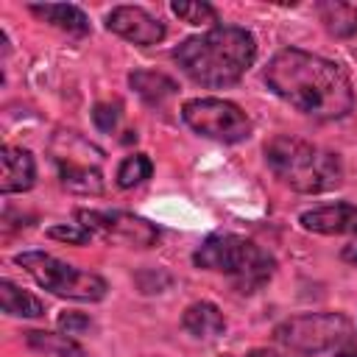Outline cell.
Wrapping results in <instances>:
<instances>
[{"label":"cell","instance_id":"6da1fadb","mask_svg":"<svg viewBox=\"0 0 357 357\" xmlns=\"http://www.w3.org/2000/svg\"><path fill=\"white\" fill-rule=\"evenodd\" d=\"M262 81L276 98L312 120H340L354 109L349 73L337 61L301 47L276 50Z\"/></svg>","mask_w":357,"mask_h":357},{"label":"cell","instance_id":"7a4b0ae2","mask_svg":"<svg viewBox=\"0 0 357 357\" xmlns=\"http://www.w3.org/2000/svg\"><path fill=\"white\" fill-rule=\"evenodd\" d=\"M173 61L201 86H231L257 61V36L243 25H212L176 45Z\"/></svg>","mask_w":357,"mask_h":357},{"label":"cell","instance_id":"3957f363","mask_svg":"<svg viewBox=\"0 0 357 357\" xmlns=\"http://www.w3.org/2000/svg\"><path fill=\"white\" fill-rule=\"evenodd\" d=\"M268 170L293 192L304 195H321L343 184V162L337 153L290 137V134H276L265 142L262 148Z\"/></svg>","mask_w":357,"mask_h":357},{"label":"cell","instance_id":"277c9868","mask_svg":"<svg viewBox=\"0 0 357 357\" xmlns=\"http://www.w3.org/2000/svg\"><path fill=\"white\" fill-rule=\"evenodd\" d=\"M192 265L234 279L243 293H254L276 271V259L259 243L234 231H215L204 237V243L192 251Z\"/></svg>","mask_w":357,"mask_h":357},{"label":"cell","instance_id":"5b68a950","mask_svg":"<svg viewBox=\"0 0 357 357\" xmlns=\"http://www.w3.org/2000/svg\"><path fill=\"white\" fill-rule=\"evenodd\" d=\"M357 326L346 312H301L290 315L273 326V340L296 354H324L340 351L354 343Z\"/></svg>","mask_w":357,"mask_h":357},{"label":"cell","instance_id":"8992f818","mask_svg":"<svg viewBox=\"0 0 357 357\" xmlns=\"http://www.w3.org/2000/svg\"><path fill=\"white\" fill-rule=\"evenodd\" d=\"M14 262L47 293L70 301H103L109 293V284L100 273L81 271L53 254L45 251H20Z\"/></svg>","mask_w":357,"mask_h":357},{"label":"cell","instance_id":"52a82bcc","mask_svg":"<svg viewBox=\"0 0 357 357\" xmlns=\"http://www.w3.org/2000/svg\"><path fill=\"white\" fill-rule=\"evenodd\" d=\"M53 159L59 167V181L64 190L78 195H100L103 192V151L86 142L75 131H61L53 139Z\"/></svg>","mask_w":357,"mask_h":357},{"label":"cell","instance_id":"ba28073f","mask_svg":"<svg viewBox=\"0 0 357 357\" xmlns=\"http://www.w3.org/2000/svg\"><path fill=\"white\" fill-rule=\"evenodd\" d=\"M181 120L201 137L215 142H243L251 137V117L226 98H190L181 103Z\"/></svg>","mask_w":357,"mask_h":357},{"label":"cell","instance_id":"9c48e42d","mask_svg":"<svg viewBox=\"0 0 357 357\" xmlns=\"http://www.w3.org/2000/svg\"><path fill=\"white\" fill-rule=\"evenodd\" d=\"M75 220L89 229L95 237H103L109 243L131 245V248H151L159 243V229L148 218H139L134 212L123 209H78Z\"/></svg>","mask_w":357,"mask_h":357},{"label":"cell","instance_id":"30bf717a","mask_svg":"<svg viewBox=\"0 0 357 357\" xmlns=\"http://www.w3.org/2000/svg\"><path fill=\"white\" fill-rule=\"evenodd\" d=\"M106 28L137 45V47H151V45H159L165 36H167V28L159 17H153L148 8L142 6H114L109 14H106Z\"/></svg>","mask_w":357,"mask_h":357},{"label":"cell","instance_id":"8fae6325","mask_svg":"<svg viewBox=\"0 0 357 357\" xmlns=\"http://www.w3.org/2000/svg\"><path fill=\"white\" fill-rule=\"evenodd\" d=\"M298 226L310 234H326V237H357V204L337 201L315 209H304L298 215Z\"/></svg>","mask_w":357,"mask_h":357},{"label":"cell","instance_id":"7c38bea8","mask_svg":"<svg viewBox=\"0 0 357 357\" xmlns=\"http://www.w3.org/2000/svg\"><path fill=\"white\" fill-rule=\"evenodd\" d=\"M0 192L3 195H14V192H28L36 184V159L28 148L11 145L6 142L0 148Z\"/></svg>","mask_w":357,"mask_h":357},{"label":"cell","instance_id":"4fadbf2b","mask_svg":"<svg viewBox=\"0 0 357 357\" xmlns=\"http://www.w3.org/2000/svg\"><path fill=\"white\" fill-rule=\"evenodd\" d=\"M28 11L33 17H39L42 22H47V25H53V28L70 33V36H86V33H92L89 17L84 14V8L73 6V3H45V6L42 3H31Z\"/></svg>","mask_w":357,"mask_h":357},{"label":"cell","instance_id":"5bb4252c","mask_svg":"<svg viewBox=\"0 0 357 357\" xmlns=\"http://www.w3.org/2000/svg\"><path fill=\"white\" fill-rule=\"evenodd\" d=\"M181 326L187 335H192L198 340H212L226 332V315L212 301H192L181 312Z\"/></svg>","mask_w":357,"mask_h":357},{"label":"cell","instance_id":"9a60e30c","mask_svg":"<svg viewBox=\"0 0 357 357\" xmlns=\"http://www.w3.org/2000/svg\"><path fill=\"white\" fill-rule=\"evenodd\" d=\"M128 86L151 106H159L165 103L167 98L176 95L178 84L167 75V73H156V70H134L128 73Z\"/></svg>","mask_w":357,"mask_h":357},{"label":"cell","instance_id":"2e32d148","mask_svg":"<svg viewBox=\"0 0 357 357\" xmlns=\"http://www.w3.org/2000/svg\"><path fill=\"white\" fill-rule=\"evenodd\" d=\"M0 307L11 318H39L45 315V304L31 290L17 287L11 279H0Z\"/></svg>","mask_w":357,"mask_h":357},{"label":"cell","instance_id":"e0dca14e","mask_svg":"<svg viewBox=\"0 0 357 357\" xmlns=\"http://www.w3.org/2000/svg\"><path fill=\"white\" fill-rule=\"evenodd\" d=\"M25 343L33 351H42L47 357H84V349L64 332L59 335V332H45V329H28Z\"/></svg>","mask_w":357,"mask_h":357},{"label":"cell","instance_id":"ac0fdd59","mask_svg":"<svg viewBox=\"0 0 357 357\" xmlns=\"http://www.w3.org/2000/svg\"><path fill=\"white\" fill-rule=\"evenodd\" d=\"M318 17L332 36H354L357 33V8L349 3H321Z\"/></svg>","mask_w":357,"mask_h":357},{"label":"cell","instance_id":"d6986e66","mask_svg":"<svg viewBox=\"0 0 357 357\" xmlns=\"http://www.w3.org/2000/svg\"><path fill=\"white\" fill-rule=\"evenodd\" d=\"M151 173H153V162H151V156L142 153V151H137V153H128V156L120 159L117 173H114V181H117L120 190H131V187L148 181Z\"/></svg>","mask_w":357,"mask_h":357},{"label":"cell","instance_id":"ffe728a7","mask_svg":"<svg viewBox=\"0 0 357 357\" xmlns=\"http://www.w3.org/2000/svg\"><path fill=\"white\" fill-rule=\"evenodd\" d=\"M170 11L181 22H190V25H212V22H218V8L204 3V0H176V3H170Z\"/></svg>","mask_w":357,"mask_h":357},{"label":"cell","instance_id":"44dd1931","mask_svg":"<svg viewBox=\"0 0 357 357\" xmlns=\"http://www.w3.org/2000/svg\"><path fill=\"white\" fill-rule=\"evenodd\" d=\"M50 240H61V243H70V245H86L95 234L89 229H84L81 223H59V226H50L45 231Z\"/></svg>","mask_w":357,"mask_h":357},{"label":"cell","instance_id":"7402d4cb","mask_svg":"<svg viewBox=\"0 0 357 357\" xmlns=\"http://www.w3.org/2000/svg\"><path fill=\"white\" fill-rule=\"evenodd\" d=\"M56 324H59V329H61L64 335H70V337L86 335V332L95 329V321H92L86 312H61Z\"/></svg>","mask_w":357,"mask_h":357},{"label":"cell","instance_id":"603a6c76","mask_svg":"<svg viewBox=\"0 0 357 357\" xmlns=\"http://www.w3.org/2000/svg\"><path fill=\"white\" fill-rule=\"evenodd\" d=\"M92 123L106 134L114 131L120 123V106L117 103H95L92 106Z\"/></svg>","mask_w":357,"mask_h":357},{"label":"cell","instance_id":"cb8c5ba5","mask_svg":"<svg viewBox=\"0 0 357 357\" xmlns=\"http://www.w3.org/2000/svg\"><path fill=\"white\" fill-rule=\"evenodd\" d=\"M245 357H298L296 351H287V349H268V346H259V349H251Z\"/></svg>","mask_w":357,"mask_h":357},{"label":"cell","instance_id":"d4e9b609","mask_svg":"<svg viewBox=\"0 0 357 357\" xmlns=\"http://www.w3.org/2000/svg\"><path fill=\"white\" fill-rule=\"evenodd\" d=\"M340 257H343V262H351V265H357V237H354L349 245H343Z\"/></svg>","mask_w":357,"mask_h":357},{"label":"cell","instance_id":"484cf974","mask_svg":"<svg viewBox=\"0 0 357 357\" xmlns=\"http://www.w3.org/2000/svg\"><path fill=\"white\" fill-rule=\"evenodd\" d=\"M335 357H357V343H349L346 349H340V351H335Z\"/></svg>","mask_w":357,"mask_h":357},{"label":"cell","instance_id":"4316f807","mask_svg":"<svg viewBox=\"0 0 357 357\" xmlns=\"http://www.w3.org/2000/svg\"><path fill=\"white\" fill-rule=\"evenodd\" d=\"M223 357H231V354H223Z\"/></svg>","mask_w":357,"mask_h":357}]
</instances>
